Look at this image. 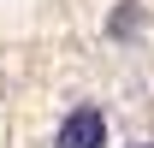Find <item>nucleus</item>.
<instances>
[{"instance_id": "1", "label": "nucleus", "mask_w": 154, "mask_h": 148, "mask_svg": "<svg viewBox=\"0 0 154 148\" xmlns=\"http://www.w3.org/2000/svg\"><path fill=\"white\" fill-rule=\"evenodd\" d=\"M54 148H107V119H101L95 101H77V107L59 119Z\"/></svg>"}, {"instance_id": "2", "label": "nucleus", "mask_w": 154, "mask_h": 148, "mask_svg": "<svg viewBox=\"0 0 154 148\" xmlns=\"http://www.w3.org/2000/svg\"><path fill=\"white\" fill-rule=\"evenodd\" d=\"M125 148H154V136H125Z\"/></svg>"}]
</instances>
